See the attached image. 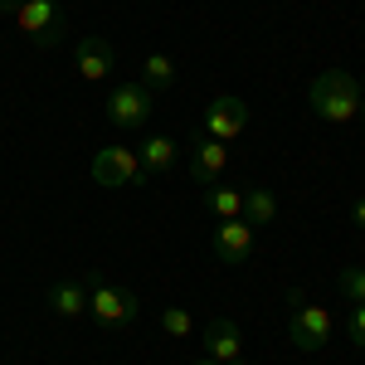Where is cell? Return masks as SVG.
<instances>
[{"instance_id":"cell-1","label":"cell","mask_w":365,"mask_h":365,"mask_svg":"<svg viewBox=\"0 0 365 365\" xmlns=\"http://www.w3.org/2000/svg\"><path fill=\"white\" fill-rule=\"evenodd\" d=\"M307 103L312 113L322 117V122H351V117H361V83L346 73V68H327V73H317L307 88Z\"/></svg>"},{"instance_id":"cell-2","label":"cell","mask_w":365,"mask_h":365,"mask_svg":"<svg viewBox=\"0 0 365 365\" xmlns=\"http://www.w3.org/2000/svg\"><path fill=\"white\" fill-rule=\"evenodd\" d=\"M10 15H15L20 34H25L29 44H39V49H54L58 39L68 34V10L58 0H20Z\"/></svg>"},{"instance_id":"cell-3","label":"cell","mask_w":365,"mask_h":365,"mask_svg":"<svg viewBox=\"0 0 365 365\" xmlns=\"http://www.w3.org/2000/svg\"><path fill=\"white\" fill-rule=\"evenodd\" d=\"M137 312H141V302H137L132 287H117V282H108V278L88 282V317H93L98 327H108V331H113V327H132Z\"/></svg>"},{"instance_id":"cell-4","label":"cell","mask_w":365,"mask_h":365,"mask_svg":"<svg viewBox=\"0 0 365 365\" xmlns=\"http://www.w3.org/2000/svg\"><path fill=\"white\" fill-rule=\"evenodd\" d=\"M287 302H292V317H287V341H292L297 351H322V346L331 341V312L322 307V302H307L302 292H292Z\"/></svg>"},{"instance_id":"cell-5","label":"cell","mask_w":365,"mask_h":365,"mask_svg":"<svg viewBox=\"0 0 365 365\" xmlns=\"http://www.w3.org/2000/svg\"><path fill=\"white\" fill-rule=\"evenodd\" d=\"M93 180L108 185V190H122V185H141L146 170H141V156L132 146H103L93 156Z\"/></svg>"},{"instance_id":"cell-6","label":"cell","mask_w":365,"mask_h":365,"mask_svg":"<svg viewBox=\"0 0 365 365\" xmlns=\"http://www.w3.org/2000/svg\"><path fill=\"white\" fill-rule=\"evenodd\" d=\"M156 113V93L146 83H117L108 98V122L113 127H146Z\"/></svg>"},{"instance_id":"cell-7","label":"cell","mask_w":365,"mask_h":365,"mask_svg":"<svg viewBox=\"0 0 365 365\" xmlns=\"http://www.w3.org/2000/svg\"><path fill=\"white\" fill-rule=\"evenodd\" d=\"M244 127H249V103H244V98H229V93H220V98L205 108V137L234 141Z\"/></svg>"},{"instance_id":"cell-8","label":"cell","mask_w":365,"mask_h":365,"mask_svg":"<svg viewBox=\"0 0 365 365\" xmlns=\"http://www.w3.org/2000/svg\"><path fill=\"white\" fill-rule=\"evenodd\" d=\"M225 166H229V141L200 132L195 146H190V175H195L200 185H215V180L225 175Z\"/></svg>"},{"instance_id":"cell-9","label":"cell","mask_w":365,"mask_h":365,"mask_svg":"<svg viewBox=\"0 0 365 365\" xmlns=\"http://www.w3.org/2000/svg\"><path fill=\"white\" fill-rule=\"evenodd\" d=\"M205 356L220 365H244V336H239V327L229 317H215L205 327Z\"/></svg>"},{"instance_id":"cell-10","label":"cell","mask_w":365,"mask_h":365,"mask_svg":"<svg viewBox=\"0 0 365 365\" xmlns=\"http://www.w3.org/2000/svg\"><path fill=\"white\" fill-rule=\"evenodd\" d=\"M113 68H117V49L103 34H83V39H78V78L98 83V78H108Z\"/></svg>"},{"instance_id":"cell-11","label":"cell","mask_w":365,"mask_h":365,"mask_svg":"<svg viewBox=\"0 0 365 365\" xmlns=\"http://www.w3.org/2000/svg\"><path fill=\"white\" fill-rule=\"evenodd\" d=\"M253 253V225L249 220H225L215 229V258L220 263H244Z\"/></svg>"},{"instance_id":"cell-12","label":"cell","mask_w":365,"mask_h":365,"mask_svg":"<svg viewBox=\"0 0 365 365\" xmlns=\"http://www.w3.org/2000/svg\"><path fill=\"white\" fill-rule=\"evenodd\" d=\"M49 307H54V317H63V322H78L88 312V282H54L49 287Z\"/></svg>"},{"instance_id":"cell-13","label":"cell","mask_w":365,"mask_h":365,"mask_svg":"<svg viewBox=\"0 0 365 365\" xmlns=\"http://www.w3.org/2000/svg\"><path fill=\"white\" fill-rule=\"evenodd\" d=\"M137 156H141V170H146V175H166V170L175 166V156H180V146L170 137H146L137 146Z\"/></svg>"},{"instance_id":"cell-14","label":"cell","mask_w":365,"mask_h":365,"mask_svg":"<svg viewBox=\"0 0 365 365\" xmlns=\"http://www.w3.org/2000/svg\"><path fill=\"white\" fill-rule=\"evenodd\" d=\"M205 210H210L215 220H244V190L210 185V190H205Z\"/></svg>"},{"instance_id":"cell-15","label":"cell","mask_w":365,"mask_h":365,"mask_svg":"<svg viewBox=\"0 0 365 365\" xmlns=\"http://www.w3.org/2000/svg\"><path fill=\"white\" fill-rule=\"evenodd\" d=\"M141 83L151 88V93H166L175 83V58L170 54H146L141 58Z\"/></svg>"},{"instance_id":"cell-16","label":"cell","mask_w":365,"mask_h":365,"mask_svg":"<svg viewBox=\"0 0 365 365\" xmlns=\"http://www.w3.org/2000/svg\"><path fill=\"white\" fill-rule=\"evenodd\" d=\"M273 215H278V200L268 195V190H258V185L244 190V220H249V225H268Z\"/></svg>"},{"instance_id":"cell-17","label":"cell","mask_w":365,"mask_h":365,"mask_svg":"<svg viewBox=\"0 0 365 365\" xmlns=\"http://www.w3.org/2000/svg\"><path fill=\"white\" fill-rule=\"evenodd\" d=\"M161 327H166V336H195V317H190V312L185 307H166L161 312Z\"/></svg>"},{"instance_id":"cell-18","label":"cell","mask_w":365,"mask_h":365,"mask_svg":"<svg viewBox=\"0 0 365 365\" xmlns=\"http://www.w3.org/2000/svg\"><path fill=\"white\" fill-rule=\"evenodd\" d=\"M336 287L351 297V302H365V268H341Z\"/></svg>"},{"instance_id":"cell-19","label":"cell","mask_w":365,"mask_h":365,"mask_svg":"<svg viewBox=\"0 0 365 365\" xmlns=\"http://www.w3.org/2000/svg\"><path fill=\"white\" fill-rule=\"evenodd\" d=\"M351 341L365 346V302H356V312H351Z\"/></svg>"},{"instance_id":"cell-20","label":"cell","mask_w":365,"mask_h":365,"mask_svg":"<svg viewBox=\"0 0 365 365\" xmlns=\"http://www.w3.org/2000/svg\"><path fill=\"white\" fill-rule=\"evenodd\" d=\"M351 220H356V225H361V229H365V195H361V200H356V210H351Z\"/></svg>"},{"instance_id":"cell-21","label":"cell","mask_w":365,"mask_h":365,"mask_svg":"<svg viewBox=\"0 0 365 365\" xmlns=\"http://www.w3.org/2000/svg\"><path fill=\"white\" fill-rule=\"evenodd\" d=\"M15 5H20V0H0V15H10V10H15Z\"/></svg>"},{"instance_id":"cell-22","label":"cell","mask_w":365,"mask_h":365,"mask_svg":"<svg viewBox=\"0 0 365 365\" xmlns=\"http://www.w3.org/2000/svg\"><path fill=\"white\" fill-rule=\"evenodd\" d=\"M195 365H220V361H210V356H200V361Z\"/></svg>"},{"instance_id":"cell-23","label":"cell","mask_w":365,"mask_h":365,"mask_svg":"<svg viewBox=\"0 0 365 365\" xmlns=\"http://www.w3.org/2000/svg\"><path fill=\"white\" fill-rule=\"evenodd\" d=\"M361 83H365V78H361Z\"/></svg>"}]
</instances>
